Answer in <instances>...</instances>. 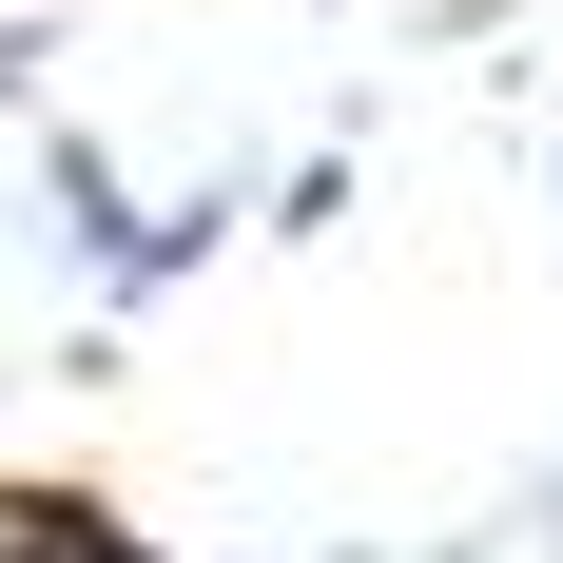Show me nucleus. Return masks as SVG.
<instances>
[{
    "label": "nucleus",
    "instance_id": "1",
    "mask_svg": "<svg viewBox=\"0 0 563 563\" xmlns=\"http://www.w3.org/2000/svg\"><path fill=\"white\" fill-rule=\"evenodd\" d=\"M0 563H156L98 486H0Z\"/></svg>",
    "mask_w": 563,
    "mask_h": 563
}]
</instances>
